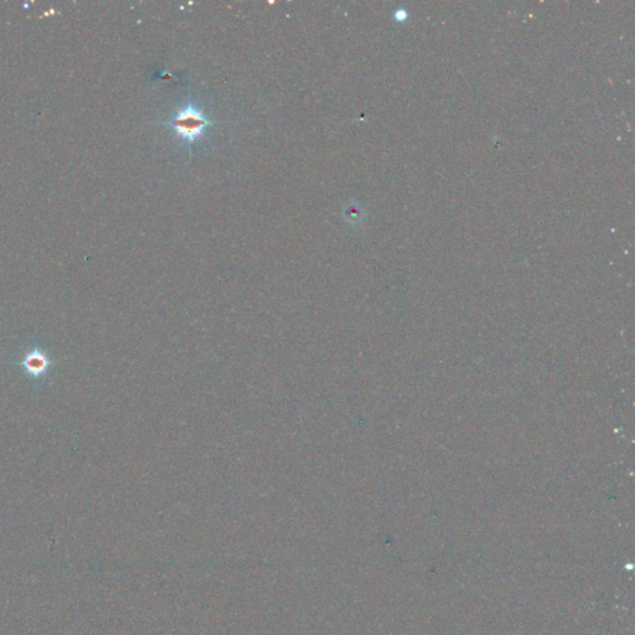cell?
Segmentation results:
<instances>
[{"mask_svg":"<svg viewBox=\"0 0 635 635\" xmlns=\"http://www.w3.org/2000/svg\"><path fill=\"white\" fill-rule=\"evenodd\" d=\"M162 125L170 127L176 133V136L187 140L189 148H191V145L202 137L209 127L221 123L214 122L201 108L189 102L175 113L173 118L163 122Z\"/></svg>","mask_w":635,"mask_h":635,"instance_id":"6da1fadb","label":"cell"},{"mask_svg":"<svg viewBox=\"0 0 635 635\" xmlns=\"http://www.w3.org/2000/svg\"><path fill=\"white\" fill-rule=\"evenodd\" d=\"M21 366L32 377H41L51 368V360L43 351L34 349L21 359Z\"/></svg>","mask_w":635,"mask_h":635,"instance_id":"7a4b0ae2","label":"cell"}]
</instances>
